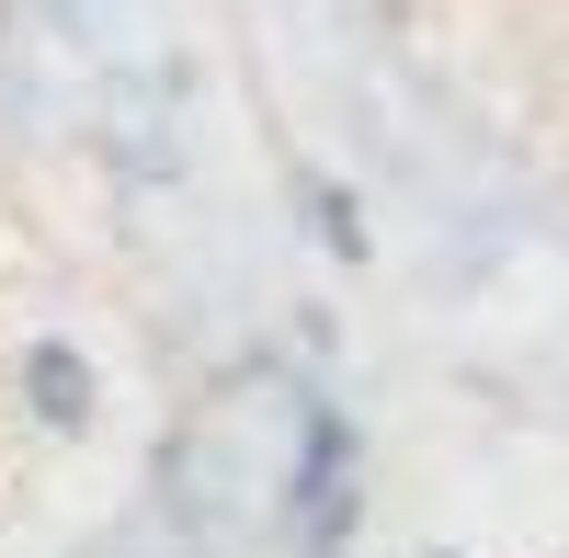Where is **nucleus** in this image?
<instances>
[{
    "label": "nucleus",
    "instance_id": "1",
    "mask_svg": "<svg viewBox=\"0 0 569 558\" xmlns=\"http://www.w3.org/2000/svg\"><path fill=\"white\" fill-rule=\"evenodd\" d=\"M0 399L23 410V434L34 445H91L103 434V353H91L80 331H23L12 365H0Z\"/></svg>",
    "mask_w": 569,
    "mask_h": 558
},
{
    "label": "nucleus",
    "instance_id": "2",
    "mask_svg": "<svg viewBox=\"0 0 569 558\" xmlns=\"http://www.w3.org/2000/svg\"><path fill=\"white\" fill-rule=\"evenodd\" d=\"M284 206H297V228H308V251H319V262H342V273H365V262H376V228H365V195H353L342 171L297 160V182H284Z\"/></svg>",
    "mask_w": 569,
    "mask_h": 558
},
{
    "label": "nucleus",
    "instance_id": "3",
    "mask_svg": "<svg viewBox=\"0 0 569 558\" xmlns=\"http://www.w3.org/2000/svg\"><path fill=\"white\" fill-rule=\"evenodd\" d=\"M410 558H467V547H410Z\"/></svg>",
    "mask_w": 569,
    "mask_h": 558
}]
</instances>
